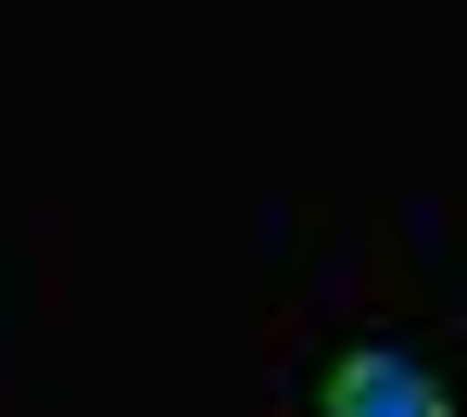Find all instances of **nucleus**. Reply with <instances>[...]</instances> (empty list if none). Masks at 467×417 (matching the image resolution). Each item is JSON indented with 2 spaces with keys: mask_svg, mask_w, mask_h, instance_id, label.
Segmentation results:
<instances>
[{
  "mask_svg": "<svg viewBox=\"0 0 467 417\" xmlns=\"http://www.w3.org/2000/svg\"><path fill=\"white\" fill-rule=\"evenodd\" d=\"M316 417H455V392L417 341H341L316 367Z\"/></svg>",
  "mask_w": 467,
  "mask_h": 417,
  "instance_id": "1",
  "label": "nucleus"
}]
</instances>
